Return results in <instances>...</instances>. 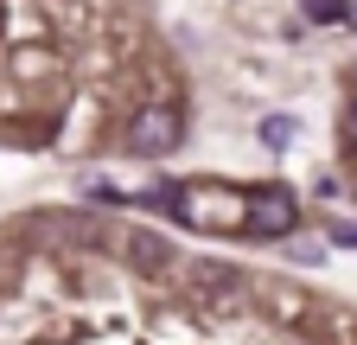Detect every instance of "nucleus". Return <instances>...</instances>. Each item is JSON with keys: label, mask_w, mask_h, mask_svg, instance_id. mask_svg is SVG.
Returning a JSON list of instances; mask_svg holds the SVG:
<instances>
[{"label": "nucleus", "mask_w": 357, "mask_h": 345, "mask_svg": "<svg viewBox=\"0 0 357 345\" xmlns=\"http://www.w3.org/2000/svg\"><path fill=\"white\" fill-rule=\"evenodd\" d=\"M134 263H166V243H153V237H134Z\"/></svg>", "instance_id": "obj_5"}, {"label": "nucleus", "mask_w": 357, "mask_h": 345, "mask_svg": "<svg viewBox=\"0 0 357 345\" xmlns=\"http://www.w3.org/2000/svg\"><path fill=\"white\" fill-rule=\"evenodd\" d=\"M178 141H185V115H178L172 103H153L128 122V154H141V160H166Z\"/></svg>", "instance_id": "obj_1"}, {"label": "nucleus", "mask_w": 357, "mask_h": 345, "mask_svg": "<svg viewBox=\"0 0 357 345\" xmlns=\"http://www.w3.org/2000/svg\"><path fill=\"white\" fill-rule=\"evenodd\" d=\"M243 224H249L255 237H287V230L300 224V205H294L287 186H261V192L243 198Z\"/></svg>", "instance_id": "obj_2"}, {"label": "nucleus", "mask_w": 357, "mask_h": 345, "mask_svg": "<svg viewBox=\"0 0 357 345\" xmlns=\"http://www.w3.org/2000/svg\"><path fill=\"white\" fill-rule=\"evenodd\" d=\"M332 237H338V243H357V230H332Z\"/></svg>", "instance_id": "obj_7"}, {"label": "nucleus", "mask_w": 357, "mask_h": 345, "mask_svg": "<svg viewBox=\"0 0 357 345\" xmlns=\"http://www.w3.org/2000/svg\"><path fill=\"white\" fill-rule=\"evenodd\" d=\"M344 147H351V154H357V103H351V109H344Z\"/></svg>", "instance_id": "obj_6"}, {"label": "nucleus", "mask_w": 357, "mask_h": 345, "mask_svg": "<svg viewBox=\"0 0 357 345\" xmlns=\"http://www.w3.org/2000/svg\"><path fill=\"white\" fill-rule=\"evenodd\" d=\"M306 13H312V20H338V26H357V7H351V0H306Z\"/></svg>", "instance_id": "obj_3"}, {"label": "nucleus", "mask_w": 357, "mask_h": 345, "mask_svg": "<svg viewBox=\"0 0 357 345\" xmlns=\"http://www.w3.org/2000/svg\"><path fill=\"white\" fill-rule=\"evenodd\" d=\"M261 141H268V147L281 154V147L294 141V115H268V122H261Z\"/></svg>", "instance_id": "obj_4"}]
</instances>
